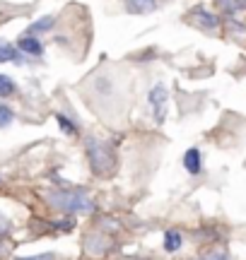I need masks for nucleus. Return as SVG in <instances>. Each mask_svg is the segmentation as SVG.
I'll use <instances>...</instances> for the list:
<instances>
[{"label":"nucleus","mask_w":246,"mask_h":260,"mask_svg":"<svg viewBox=\"0 0 246 260\" xmlns=\"http://www.w3.org/2000/svg\"><path fill=\"white\" fill-rule=\"evenodd\" d=\"M46 200L56 210H63V212L87 214L95 210V203L85 193H77V190H51V193H46Z\"/></svg>","instance_id":"f257e3e1"},{"label":"nucleus","mask_w":246,"mask_h":260,"mask_svg":"<svg viewBox=\"0 0 246 260\" xmlns=\"http://www.w3.org/2000/svg\"><path fill=\"white\" fill-rule=\"evenodd\" d=\"M85 149L87 157H89V167L95 174H109L114 169V149H111V145H106L104 140L87 138Z\"/></svg>","instance_id":"f03ea898"},{"label":"nucleus","mask_w":246,"mask_h":260,"mask_svg":"<svg viewBox=\"0 0 246 260\" xmlns=\"http://www.w3.org/2000/svg\"><path fill=\"white\" fill-rule=\"evenodd\" d=\"M167 99H169V92H167L164 84H155L150 89V106H152V113H155L157 123H162L164 116H167Z\"/></svg>","instance_id":"7ed1b4c3"},{"label":"nucleus","mask_w":246,"mask_h":260,"mask_svg":"<svg viewBox=\"0 0 246 260\" xmlns=\"http://www.w3.org/2000/svg\"><path fill=\"white\" fill-rule=\"evenodd\" d=\"M191 17H193V22L203 29H218V24H220V19L215 17L212 12H208L205 8H196L191 12Z\"/></svg>","instance_id":"20e7f679"},{"label":"nucleus","mask_w":246,"mask_h":260,"mask_svg":"<svg viewBox=\"0 0 246 260\" xmlns=\"http://www.w3.org/2000/svg\"><path fill=\"white\" fill-rule=\"evenodd\" d=\"M183 169L189 171V174H200L203 171V157H200V149L198 147H191L186 154H183Z\"/></svg>","instance_id":"39448f33"},{"label":"nucleus","mask_w":246,"mask_h":260,"mask_svg":"<svg viewBox=\"0 0 246 260\" xmlns=\"http://www.w3.org/2000/svg\"><path fill=\"white\" fill-rule=\"evenodd\" d=\"M157 8V0H126V10L131 15H150Z\"/></svg>","instance_id":"423d86ee"},{"label":"nucleus","mask_w":246,"mask_h":260,"mask_svg":"<svg viewBox=\"0 0 246 260\" xmlns=\"http://www.w3.org/2000/svg\"><path fill=\"white\" fill-rule=\"evenodd\" d=\"M17 51H22V53H29V56H39V53H44V46L39 44V39L24 37V39H19Z\"/></svg>","instance_id":"0eeeda50"},{"label":"nucleus","mask_w":246,"mask_h":260,"mask_svg":"<svg viewBox=\"0 0 246 260\" xmlns=\"http://www.w3.org/2000/svg\"><path fill=\"white\" fill-rule=\"evenodd\" d=\"M12 60H17V48L10 41L0 39V63H12Z\"/></svg>","instance_id":"6e6552de"},{"label":"nucleus","mask_w":246,"mask_h":260,"mask_svg":"<svg viewBox=\"0 0 246 260\" xmlns=\"http://www.w3.org/2000/svg\"><path fill=\"white\" fill-rule=\"evenodd\" d=\"M181 232H174V229H169V232L164 234V248L169 253H174V251H179L181 248Z\"/></svg>","instance_id":"1a4fd4ad"},{"label":"nucleus","mask_w":246,"mask_h":260,"mask_svg":"<svg viewBox=\"0 0 246 260\" xmlns=\"http://www.w3.org/2000/svg\"><path fill=\"white\" fill-rule=\"evenodd\" d=\"M51 27H53V17H44V19H39V22H34V24L27 29V34L29 37H34V34H44V31H48Z\"/></svg>","instance_id":"9d476101"},{"label":"nucleus","mask_w":246,"mask_h":260,"mask_svg":"<svg viewBox=\"0 0 246 260\" xmlns=\"http://www.w3.org/2000/svg\"><path fill=\"white\" fill-rule=\"evenodd\" d=\"M10 94H15V82L8 75H0V96H10Z\"/></svg>","instance_id":"9b49d317"},{"label":"nucleus","mask_w":246,"mask_h":260,"mask_svg":"<svg viewBox=\"0 0 246 260\" xmlns=\"http://www.w3.org/2000/svg\"><path fill=\"white\" fill-rule=\"evenodd\" d=\"M56 121H58V125L63 128V133H68V135H73V133H75V125H73V123L68 121V118L63 116V113H58V116H56Z\"/></svg>","instance_id":"f8f14e48"},{"label":"nucleus","mask_w":246,"mask_h":260,"mask_svg":"<svg viewBox=\"0 0 246 260\" xmlns=\"http://www.w3.org/2000/svg\"><path fill=\"white\" fill-rule=\"evenodd\" d=\"M10 123H12V111H10L8 106L0 104V128H5V125H10Z\"/></svg>","instance_id":"ddd939ff"},{"label":"nucleus","mask_w":246,"mask_h":260,"mask_svg":"<svg viewBox=\"0 0 246 260\" xmlns=\"http://www.w3.org/2000/svg\"><path fill=\"white\" fill-rule=\"evenodd\" d=\"M205 260H227V251H225V248H212V251L205 255Z\"/></svg>","instance_id":"4468645a"},{"label":"nucleus","mask_w":246,"mask_h":260,"mask_svg":"<svg viewBox=\"0 0 246 260\" xmlns=\"http://www.w3.org/2000/svg\"><path fill=\"white\" fill-rule=\"evenodd\" d=\"M5 232H8V222L0 217V234H5Z\"/></svg>","instance_id":"2eb2a0df"},{"label":"nucleus","mask_w":246,"mask_h":260,"mask_svg":"<svg viewBox=\"0 0 246 260\" xmlns=\"http://www.w3.org/2000/svg\"><path fill=\"white\" fill-rule=\"evenodd\" d=\"M0 183H3V176H0Z\"/></svg>","instance_id":"dca6fc26"}]
</instances>
